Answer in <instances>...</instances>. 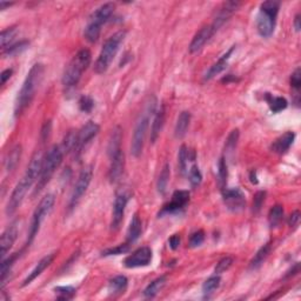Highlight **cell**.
<instances>
[{"instance_id":"23","label":"cell","mask_w":301,"mask_h":301,"mask_svg":"<svg viewBox=\"0 0 301 301\" xmlns=\"http://www.w3.org/2000/svg\"><path fill=\"white\" fill-rule=\"evenodd\" d=\"M166 119V111L165 106H161L159 111H157L153 116V123H152L151 127V142L154 144L159 138L161 131H163L164 125H165Z\"/></svg>"},{"instance_id":"33","label":"cell","mask_w":301,"mask_h":301,"mask_svg":"<svg viewBox=\"0 0 301 301\" xmlns=\"http://www.w3.org/2000/svg\"><path fill=\"white\" fill-rule=\"evenodd\" d=\"M77 140H78V131H70L65 135L63 141V148L64 153H70V152H74L77 147Z\"/></svg>"},{"instance_id":"2","label":"cell","mask_w":301,"mask_h":301,"mask_svg":"<svg viewBox=\"0 0 301 301\" xmlns=\"http://www.w3.org/2000/svg\"><path fill=\"white\" fill-rule=\"evenodd\" d=\"M45 67L43 64H34L31 70L27 73L25 82L21 86L18 97L15 99L14 104V116L19 117L23 114L27 107L32 104L34 95H36L37 89H38L39 85L42 84V80L44 78Z\"/></svg>"},{"instance_id":"32","label":"cell","mask_w":301,"mask_h":301,"mask_svg":"<svg viewBox=\"0 0 301 301\" xmlns=\"http://www.w3.org/2000/svg\"><path fill=\"white\" fill-rule=\"evenodd\" d=\"M284 219V207L281 205H275L269 210L268 222L271 227H277Z\"/></svg>"},{"instance_id":"45","label":"cell","mask_w":301,"mask_h":301,"mask_svg":"<svg viewBox=\"0 0 301 301\" xmlns=\"http://www.w3.org/2000/svg\"><path fill=\"white\" fill-rule=\"evenodd\" d=\"M93 107H94V101H93L91 97H88V95H83V97L79 99L80 111L85 112V113H91Z\"/></svg>"},{"instance_id":"16","label":"cell","mask_w":301,"mask_h":301,"mask_svg":"<svg viewBox=\"0 0 301 301\" xmlns=\"http://www.w3.org/2000/svg\"><path fill=\"white\" fill-rule=\"evenodd\" d=\"M110 157V170H108V179L111 182H117L124 173L125 167V154L122 148L113 153L108 154Z\"/></svg>"},{"instance_id":"40","label":"cell","mask_w":301,"mask_h":301,"mask_svg":"<svg viewBox=\"0 0 301 301\" xmlns=\"http://www.w3.org/2000/svg\"><path fill=\"white\" fill-rule=\"evenodd\" d=\"M178 163H179V170L181 171V173L186 172V166H187V161L190 160V151L186 147L185 145H182L180 147L179 151V157H178Z\"/></svg>"},{"instance_id":"51","label":"cell","mask_w":301,"mask_h":301,"mask_svg":"<svg viewBox=\"0 0 301 301\" xmlns=\"http://www.w3.org/2000/svg\"><path fill=\"white\" fill-rule=\"evenodd\" d=\"M12 73H13V70H12V68H7V70L2 71L1 76H0V78H1V85H5L6 82L11 78Z\"/></svg>"},{"instance_id":"28","label":"cell","mask_w":301,"mask_h":301,"mask_svg":"<svg viewBox=\"0 0 301 301\" xmlns=\"http://www.w3.org/2000/svg\"><path fill=\"white\" fill-rule=\"evenodd\" d=\"M166 284V277L165 275H161V277L157 278L156 280H153L151 284L147 285V287L144 290V296L148 299H152L157 296L159 292L163 290V287Z\"/></svg>"},{"instance_id":"27","label":"cell","mask_w":301,"mask_h":301,"mask_svg":"<svg viewBox=\"0 0 301 301\" xmlns=\"http://www.w3.org/2000/svg\"><path fill=\"white\" fill-rule=\"evenodd\" d=\"M269 253H271V245L269 244H266V245H263L262 247H260V250L258 251L253 259L251 260L250 268L253 269V271H256V269L261 267L262 263L265 262V260L268 258Z\"/></svg>"},{"instance_id":"36","label":"cell","mask_w":301,"mask_h":301,"mask_svg":"<svg viewBox=\"0 0 301 301\" xmlns=\"http://www.w3.org/2000/svg\"><path fill=\"white\" fill-rule=\"evenodd\" d=\"M17 33H18V29L14 26L13 27H8V29L2 31L1 38H0V40H1L2 51H4V49H6L7 47H10L11 43L13 42V39L15 38V36H17Z\"/></svg>"},{"instance_id":"41","label":"cell","mask_w":301,"mask_h":301,"mask_svg":"<svg viewBox=\"0 0 301 301\" xmlns=\"http://www.w3.org/2000/svg\"><path fill=\"white\" fill-rule=\"evenodd\" d=\"M129 251V244H122L118 245L117 247H112L105 250L101 253L102 257H110V256H119V254H125Z\"/></svg>"},{"instance_id":"38","label":"cell","mask_w":301,"mask_h":301,"mask_svg":"<svg viewBox=\"0 0 301 301\" xmlns=\"http://www.w3.org/2000/svg\"><path fill=\"white\" fill-rule=\"evenodd\" d=\"M228 178V170H227V163H226L225 157H221L219 160L218 164V180H219V185L220 187L225 188L226 182H227Z\"/></svg>"},{"instance_id":"35","label":"cell","mask_w":301,"mask_h":301,"mask_svg":"<svg viewBox=\"0 0 301 301\" xmlns=\"http://www.w3.org/2000/svg\"><path fill=\"white\" fill-rule=\"evenodd\" d=\"M220 282H221V278H220L219 274L212 275V277L207 279L203 285V292L205 296H209V294L213 293L215 290H218L220 286Z\"/></svg>"},{"instance_id":"3","label":"cell","mask_w":301,"mask_h":301,"mask_svg":"<svg viewBox=\"0 0 301 301\" xmlns=\"http://www.w3.org/2000/svg\"><path fill=\"white\" fill-rule=\"evenodd\" d=\"M157 98L154 95L148 98L147 102H146L144 111L140 113V117L136 120L134 132H133L132 136V144H131V153L134 158H139L142 153V148H144L146 134H147L148 126H150V122L152 117L156 113L157 108Z\"/></svg>"},{"instance_id":"21","label":"cell","mask_w":301,"mask_h":301,"mask_svg":"<svg viewBox=\"0 0 301 301\" xmlns=\"http://www.w3.org/2000/svg\"><path fill=\"white\" fill-rule=\"evenodd\" d=\"M294 139H296V134L294 132H286L284 134L279 136L278 139H275L271 146L272 152L277 154H285L286 152L290 150L291 146L293 145Z\"/></svg>"},{"instance_id":"50","label":"cell","mask_w":301,"mask_h":301,"mask_svg":"<svg viewBox=\"0 0 301 301\" xmlns=\"http://www.w3.org/2000/svg\"><path fill=\"white\" fill-rule=\"evenodd\" d=\"M169 244H170V247L172 248V250H176V248H178L179 245H180V237H179V235H176V234L172 235V237L170 238Z\"/></svg>"},{"instance_id":"7","label":"cell","mask_w":301,"mask_h":301,"mask_svg":"<svg viewBox=\"0 0 301 301\" xmlns=\"http://www.w3.org/2000/svg\"><path fill=\"white\" fill-rule=\"evenodd\" d=\"M125 31H118L113 36H111L110 38L105 42V44L102 45L100 54H99L97 61H95L94 64V71L98 74L105 73L108 70L111 63L113 61L118 51H119L120 45L123 44L124 39H125Z\"/></svg>"},{"instance_id":"29","label":"cell","mask_w":301,"mask_h":301,"mask_svg":"<svg viewBox=\"0 0 301 301\" xmlns=\"http://www.w3.org/2000/svg\"><path fill=\"white\" fill-rule=\"evenodd\" d=\"M127 285H129V280L125 275H117L110 280L108 290H110L111 294H122L126 291Z\"/></svg>"},{"instance_id":"17","label":"cell","mask_w":301,"mask_h":301,"mask_svg":"<svg viewBox=\"0 0 301 301\" xmlns=\"http://www.w3.org/2000/svg\"><path fill=\"white\" fill-rule=\"evenodd\" d=\"M239 6H240V2H238V1L223 2V4L221 5V7L219 8V12H218V14H216L215 19H214L213 23L211 24V27H212L214 33L218 32L220 27H221L222 25L232 17V14H233L234 12L238 10Z\"/></svg>"},{"instance_id":"18","label":"cell","mask_w":301,"mask_h":301,"mask_svg":"<svg viewBox=\"0 0 301 301\" xmlns=\"http://www.w3.org/2000/svg\"><path fill=\"white\" fill-rule=\"evenodd\" d=\"M213 36H214V32H213L212 27H211V25H209V26H204L203 29L199 31V32L195 34V36L193 37V39H192L190 47H188L191 53L192 54L198 53V52L201 51L204 46L210 42V39L212 38Z\"/></svg>"},{"instance_id":"26","label":"cell","mask_w":301,"mask_h":301,"mask_svg":"<svg viewBox=\"0 0 301 301\" xmlns=\"http://www.w3.org/2000/svg\"><path fill=\"white\" fill-rule=\"evenodd\" d=\"M21 158V146L20 145H15L12 150L8 152L7 157L5 158L4 161V166L5 171L7 173H11L15 167L18 166Z\"/></svg>"},{"instance_id":"24","label":"cell","mask_w":301,"mask_h":301,"mask_svg":"<svg viewBox=\"0 0 301 301\" xmlns=\"http://www.w3.org/2000/svg\"><path fill=\"white\" fill-rule=\"evenodd\" d=\"M142 232V222L140 218H139L138 214H134L133 218L131 220V223H129V229H127V244L132 245L134 244L139 238H140Z\"/></svg>"},{"instance_id":"42","label":"cell","mask_w":301,"mask_h":301,"mask_svg":"<svg viewBox=\"0 0 301 301\" xmlns=\"http://www.w3.org/2000/svg\"><path fill=\"white\" fill-rule=\"evenodd\" d=\"M188 180H190L191 185L193 186V187L199 186L201 184V181H203V174H201L199 167L197 165H193L191 167L190 173H188Z\"/></svg>"},{"instance_id":"47","label":"cell","mask_w":301,"mask_h":301,"mask_svg":"<svg viewBox=\"0 0 301 301\" xmlns=\"http://www.w3.org/2000/svg\"><path fill=\"white\" fill-rule=\"evenodd\" d=\"M204 240H205L204 231H201L200 229V231L194 232V233L190 237V247L194 248L200 246V245L204 243Z\"/></svg>"},{"instance_id":"25","label":"cell","mask_w":301,"mask_h":301,"mask_svg":"<svg viewBox=\"0 0 301 301\" xmlns=\"http://www.w3.org/2000/svg\"><path fill=\"white\" fill-rule=\"evenodd\" d=\"M191 123V113L187 111H184L180 113L176 120L175 129H174V135L176 139H182L187 133L188 127H190Z\"/></svg>"},{"instance_id":"31","label":"cell","mask_w":301,"mask_h":301,"mask_svg":"<svg viewBox=\"0 0 301 301\" xmlns=\"http://www.w3.org/2000/svg\"><path fill=\"white\" fill-rule=\"evenodd\" d=\"M266 99H267L269 108H271L273 113H279V112L284 111L288 105L287 100L284 97H274V95H271L267 93Z\"/></svg>"},{"instance_id":"22","label":"cell","mask_w":301,"mask_h":301,"mask_svg":"<svg viewBox=\"0 0 301 301\" xmlns=\"http://www.w3.org/2000/svg\"><path fill=\"white\" fill-rule=\"evenodd\" d=\"M234 49H235V46H232V47L229 48L225 54L221 55V57L219 58V60L216 61L215 64H213L212 66H211L209 72H207L206 76H205V80L213 79L214 77L218 76V74L222 72V71L226 70V67H227V65H228V60L231 59V55L234 52Z\"/></svg>"},{"instance_id":"6","label":"cell","mask_w":301,"mask_h":301,"mask_svg":"<svg viewBox=\"0 0 301 301\" xmlns=\"http://www.w3.org/2000/svg\"><path fill=\"white\" fill-rule=\"evenodd\" d=\"M114 6L113 2H106V4L101 5L98 7L89 17V20L86 25L85 31H84V37L89 43H95L99 39L101 33L102 25L106 24L111 17L114 13Z\"/></svg>"},{"instance_id":"12","label":"cell","mask_w":301,"mask_h":301,"mask_svg":"<svg viewBox=\"0 0 301 301\" xmlns=\"http://www.w3.org/2000/svg\"><path fill=\"white\" fill-rule=\"evenodd\" d=\"M222 198L226 207L232 212H240L246 206L245 194L240 188H223Z\"/></svg>"},{"instance_id":"8","label":"cell","mask_w":301,"mask_h":301,"mask_svg":"<svg viewBox=\"0 0 301 301\" xmlns=\"http://www.w3.org/2000/svg\"><path fill=\"white\" fill-rule=\"evenodd\" d=\"M279 8L280 2L275 0H268L260 6V12L257 18V29L263 38H269L274 32Z\"/></svg>"},{"instance_id":"14","label":"cell","mask_w":301,"mask_h":301,"mask_svg":"<svg viewBox=\"0 0 301 301\" xmlns=\"http://www.w3.org/2000/svg\"><path fill=\"white\" fill-rule=\"evenodd\" d=\"M188 201H190V192L184 190L175 191L170 203L166 204L161 210V212H159V216L164 215V214H174L180 212L185 209Z\"/></svg>"},{"instance_id":"39","label":"cell","mask_w":301,"mask_h":301,"mask_svg":"<svg viewBox=\"0 0 301 301\" xmlns=\"http://www.w3.org/2000/svg\"><path fill=\"white\" fill-rule=\"evenodd\" d=\"M59 300H70L76 296V288L72 286H58L54 288Z\"/></svg>"},{"instance_id":"34","label":"cell","mask_w":301,"mask_h":301,"mask_svg":"<svg viewBox=\"0 0 301 301\" xmlns=\"http://www.w3.org/2000/svg\"><path fill=\"white\" fill-rule=\"evenodd\" d=\"M291 86L294 89V102L297 104V106L300 102V87H301V70L299 67L292 73L291 76Z\"/></svg>"},{"instance_id":"49","label":"cell","mask_w":301,"mask_h":301,"mask_svg":"<svg viewBox=\"0 0 301 301\" xmlns=\"http://www.w3.org/2000/svg\"><path fill=\"white\" fill-rule=\"evenodd\" d=\"M49 133H51V122H46L42 129V140L43 141H45L46 139L48 138Z\"/></svg>"},{"instance_id":"13","label":"cell","mask_w":301,"mask_h":301,"mask_svg":"<svg viewBox=\"0 0 301 301\" xmlns=\"http://www.w3.org/2000/svg\"><path fill=\"white\" fill-rule=\"evenodd\" d=\"M129 200V194L126 192L117 194L116 200L113 204V211H112V220H111V229L112 231H117L122 225L124 215H125V210L127 203Z\"/></svg>"},{"instance_id":"37","label":"cell","mask_w":301,"mask_h":301,"mask_svg":"<svg viewBox=\"0 0 301 301\" xmlns=\"http://www.w3.org/2000/svg\"><path fill=\"white\" fill-rule=\"evenodd\" d=\"M29 46H30V42L23 40V42H19L17 43V44L11 45L10 47L4 49V51H2V54L6 55V57H14V55H18L23 51H25Z\"/></svg>"},{"instance_id":"11","label":"cell","mask_w":301,"mask_h":301,"mask_svg":"<svg viewBox=\"0 0 301 301\" xmlns=\"http://www.w3.org/2000/svg\"><path fill=\"white\" fill-rule=\"evenodd\" d=\"M152 261V250L150 247L144 246L135 250L132 254L125 258L124 266L126 268H138L148 266Z\"/></svg>"},{"instance_id":"53","label":"cell","mask_w":301,"mask_h":301,"mask_svg":"<svg viewBox=\"0 0 301 301\" xmlns=\"http://www.w3.org/2000/svg\"><path fill=\"white\" fill-rule=\"evenodd\" d=\"M11 5H13L12 4V2H6V1H0V10L1 11H4L6 7H8V6H11Z\"/></svg>"},{"instance_id":"15","label":"cell","mask_w":301,"mask_h":301,"mask_svg":"<svg viewBox=\"0 0 301 301\" xmlns=\"http://www.w3.org/2000/svg\"><path fill=\"white\" fill-rule=\"evenodd\" d=\"M99 131H100V127L97 123L94 122H87L84 125L82 129L78 131V140H77V147H76V153H82L84 147L91 142L93 138L98 135Z\"/></svg>"},{"instance_id":"46","label":"cell","mask_w":301,"mask_h":301,"mask_svg":"<svg viewBox=\"0 0 301 301\" xmlns=\"http://www.w3.org/2000/svg\"><path fill=\"white\" fill-rule=\"evenodd\" d=\"M266 199V192L265 191H259L257 192L256 195H254L253 199V212L258 213L260 210H261L263 203H265Z\"/></svg>"},{"instance_id":"30","label":"cell","mask_w":301,"mask_h":301,"mask_svg":"<svg viewBox=\"0 0 301 301\" xmlns=\"http://www.w3.org/2000/svg\"><path fill=\"white\" fill-rule=\"evenodd\" d=\"M170 176H171V169H170L169 164H166V165L163 167V170H161L159 179H158V184H157L158 192H159L161 195H164L166 193L167 186H169V182H170Z\"/></svg>"},{"instance_id":"48","label":"cell","mask_w":301,"mask_h":301,"mask_svg":"<svg viewBox=\"0 0 301 301\" xmlns=\"http://www.w3.org/2000/svg\"><path fill=\"white\" fill-rule=\"evenodd\" d=\"M300 215V211H294L290 215V218H288V226H291V227H297V226L299 225Z\"/></svg>"},{"instance_id":"52","label":"cell","mask_w":301,"mask_h":301,"mask_svg":"<svg viewBox=\"0 0 301 301\" xmlns=\"http://www.w3.org/2000/svg\"><path fill=\"white\" fill-rule=\"evenodd\" d=\"M293 26H294V29H296L297 32H300L301 25H300V14H299V13H298V14L296 15V18H294Z\"/></svg>"},{"instance_id":"19","label":"cell","mask_w":301,"mask_h":301,"mask_svg":"<svg viewBox=\"0 0 301 301\" xmlns=\"http://www.w3.org/2000/svg\"><path fill=\"white\" fill-rule=\"evenodd\" d=\"M18 237V225L17 222H12L7 228L2 232L0 247H1V259H5L6 254L11 250Z\"/></svg>"},{"instance_id":"5","label":"cell","mask_w":301,"mask_h":301,"mask_svg":"<svg viewBox=\"0 0 301 301\" xmlns=\"http://www.w3.org/2000/svg\"><path fill=\"white\" fill-rule=\"evenodd\" d=\"M64 159V151L60 146L53 145L45 154L44 160H43L42 172L37 182V188L34 190V195L40 193L43 188L48 184L49 180L53 176L54 172L59 169Z\"/></svg>"},{"instance_id":"1","label":"cell","mask_w":301,"mask_h":301,"mask_svg":"<svg viewBox=\"0 0 301 301\" xmlns=\"http://www.w3.org/2000/svg\"><path fill=\"white\" fill-rule=\"evenodd\" d=\"M43 160H44V156H43L42 151H37L33 154V157L31 158V161L26 171H25L23 178L15 185L10 199H8L7 206H6V214L7 215H12V214L15 213V211L19 209L25 195H26L30 188L32 187L34 182L38 181L40 172H42Z\"/></svg>"},{"instance_id":"20","label":"cell","mask_w":301,"mask_h":301,"mask_svg":"<svg viewBox=\"0 0 301 301\" xmlns=\"http://www.w3.org/2000/svg\"><path fill=\"white\" fill-rule=\"evenodd\" d=\"M55 258V253H51V254H47V256H45L44 258H43L40 261L37 263L36 267H34L32 271H31V273H29V275H27L26 278H25V280L23 281V284H21V287H25L27 286V285H30L31 282L36 280L37 278L40 277L42 275V273L45 271L46 268L49 267L51 266V263L53 262Z\"/></svg>"},{"instance_id":"43","label":"cell","mask_w":301,"mask_h":301,"mask_svg":"<svg viewBox=\"0 0 301 301\" xmlns=\"http://www.w3.org/2000/svg\"><path fill=\"white\" fill-rule=\"evenodd\" d=\"M233 263V259L231 257H225L221 260H219V262L216 263L215 268H214V273L215 274H221V273L226 272Z\"/></svg>"},{"instance_id":"10","label":"cell","mask_w":301,"mask_h":301,"mask_svg":"<svg viewBox=\"0 0 301 301\" xmlns=\"http://www.w3.org/2000/svg\"><path fill=\"white\" fill-rule=\"evenodd\" d=\"M93 178V166L88 165L85 166L80 172V174L77 179L76 185H74L72 195H71L70 204H68V209L73 210L74 207L78 205L80 199L83 198V195L86 193L87 191L89 184H91Z\"/></svg>"},{"instance_id":"9","label":"cell","mask_w":301,"mask_h":301,"mask_svg":"<svg viewBox=\"0 0 301 301\" xmlns=\"http://www.w3.org/2000/svg\"><path fill=\"white\" fill-rule=\"evenodd\" d=\"M54 203H55V197L54 194L51 193L46 194L42 199V201L39 203L38 207H37L33 213L32 221H31V226L29 229V238H27L26 246H30V245L33 243V240L36 239L37 235H38L40 226H42L44 219L47 216V214L51 212L52 209H53Z\"/></svg>"},{"instance_id":"44","label":"cell","mask_w":301,"mask_h":301,"mask_svg":"<svg viewBox=\"0 0 301 301\" xmlns=\"http://www.w3.org/2000/svg\"><path fill=\"white\" fill-rule=\"evenodd\" d=\"M239 140V129H233L226 139V150L227 152H233L238 145Z\"/></svg>"},{"instance_id":"4","label":"cell","mask_w":301,"mask_h":301,"mask_svg":"<svg viewBox=\"0 0 301 301\" xmlns=\"http://www.w3.org/2000/svg\"><path fill=\"white\" fill-rule=\"evenodd\" d=\"M92 60V54L87 48H83L74 55L70 64L65 68L63 74V85L66 88L74 87L78 85L83 73L87 70Z\"/></svg>"}]
</instances>
